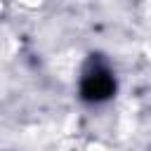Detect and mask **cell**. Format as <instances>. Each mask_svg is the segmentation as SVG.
<instances>
[{
  "label": "cell",
  "instance_id": "cell-1",
  "mask_svg": "<svg viewBox=\"0 0 151 151\" xmlns=\"http://www.w3.org/2000/svg\"><path fill=\"white\" fill-rule=\"evenodd\" d=\"M113 92H116V80H113V76H111L109 71H104V68H97V71H92V73H87V76L83 78L80 94H83V99H87V101H104V99H109Z\"/></svg>",
  "mask_w": 151,
  "mask_h": 151
}]
</instances>
